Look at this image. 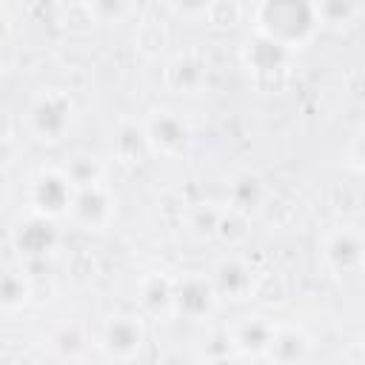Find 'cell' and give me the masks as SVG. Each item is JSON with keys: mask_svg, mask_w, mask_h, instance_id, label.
Here are the masks:
<instances>
[{"mask_svg": "<svg viewBox=\"0 0 365 365\" xmlns=\"http://www.w3.org/2000/svg\"><path fill=\"white\" fill-rule=\"evenodd\" d=\"M257 37H265L285 51L302 48L319 29L317 0H259L254 11Z\"/></svg>", "mask_w": 365, "mask_h": 365, "instance_id": "6da1fadb", "label": "cell"}, {"mask_svg": "<svg viewBox=\"0 0 365 365\" xmlns=\"http://www.w3.org/2000/svg\"><path fill=\"white\" fill-rule=\"evenodd\" d=\"M143 131H145L148 148L154 154H160V157H168V160L182 157L188 151V145H191V125L174 108H157V111H151L148 120H145V125H143Z\"/></svg>", "mask_w": 365, "mask_h": 365, "instance_id": "7a4b0ae2", "label": "cell"}, {"mask_svg": "<svg viewBox=\"0 0 365 365\" xmlns=\"http://www.w3.org/2000/svg\"><path fill=\"white\" fill-rule=\"evenodd\" d=\"M74 120V103L63 91H43L29 108V128L43 143H57L66 137Z\"/></svg>", "mask_w": 365, "mask_h": 365, "instance_id": "3957f363", "label": "cell"}, {"mask_svg": "<svg viewBox=\"0 0 365 365\" xmlns=\"http://www.w3.org/2000/svg\"><path fill=\"white\" fill-rule=\"evenodd\" d=\"M217 288L211 282V277L205 274H185L174 288H171V314H180L191 322L208 317L217 308Z\"/></svg>", "mask_w": 365, "mask_h": 365, "instance_id": "277c9868", "label": "cell"}, {"mask_svg": "<svg viewBox=\"0 0 365 365\" xmlns=\"http://www.w3.org/2000/svg\"><path fill=\"white\" fill-rule=\"evenodd\" d=\"M71 200H74V185H71V180L66 177L63 168L40 171L31 180V208H34V214H43L48 220L63 217V214H68Z\"/></svg>", "mask_w": 365, "mask_h": 365, "instance_id": "5b68a950", "label": "cell"}, {"mask_svg": "<svg viewBox=\"0 0 365 365\" xmlns=\"http://www.w3.org/2000/svg\"><path fill=\"white\" fill-rule=\"evenodd\" d=\"M145 342V328L134 314H114L103 322L100 348L108 359H134Z\"/></svg>", "mask_w": 365, "mask_h": 365, "instance_id": "8992f818", "label": "cell"}, {"mask_svg": "<svg viewBox=\"0 0 365 365\" xmlns=\"http://www.w3.org/2000/svg\"><path fill=\"white\" fill-rule=\"evenodd\" d=\"M365 245H362V231L356 225H342L336 231L328 234L325 245H322V257L325 265L334 274H356L362 268L365 259Z\"/></svg>", "mask_w": 365, "mask_h": 365, "instance_id": "52a82bcc", "label": "cell"}, {"mask_svg": "<svg viewBox=\"0 0 365 365\" xmlns=\"http://www.w3.org/2000/svg\"><path fill=\"white\" fill-rule=\"evenodd\" d=\"M111 194L103 182H94V185H83V188H74V200H71V220L86 228V231H100L108 225L111 220Z\"/></svg>", "mask_w": 365, "mask_h": 365, "instance_id": "ba28073f", "label": "cell"}, {"mask_svg": "<svg viewBox=\"0 0 365 365\" xmlns=\"http://www.w3.org/2000/svg\"><path fill=\"white\" fill-rule=\"evenodd\" d=\"M274 334V322L265 317H245L231 328V345L237 348L240 356H262Z\"/></svg>", "mask_w": 365, "mask_h": 365, "instance_id": "9c48e42d", "label": "cell"}, {"mask_svg": "<svg viewBox=\"0 0 365 365\" xmlns=\"http://www.w3.org/2000/svg\"><path fill=\"white\" fill-rule=\"evenodd\" d=\"M268 197V185L259 174L254 171H242L231 180V188H228V208L231 211H240L245 217H251Z\"/></svg>", "mask_w": 365, "mask_h": 365, "instance_id": "30bf717a", "label": "cell"}, {"mask_svg": "<svg viewBox=\"0 0 365 365\" xmlns=\"http://www.w3.org/2000/svg\"><path fill=\"white\" fill-rule=\"evenodd\" d=\"M14 242L17 248L26 254V257H46L54 245H57V231L51 225L48 217L43 214H34L29 222H23L14 234Z\"/></svg>", "mask_w": 365, "mask_h": 365, "instance_id": "8fae6325", "label": "cell"}, {"mask_svg": "<svg viewBox=\"0 0 365 365\" xmlns=\"http://www.w3.org/2000/svg\"><path fill=\"white\" fill-rule=\"evenodd\" d=\"M211 282H214V288H217L220 297L225 294V297H231V299H242V297L254 288V274H251V268H248L242 259L231 257V259H222V262L214 268Z\"/></svg>", "mask_w": 365, "mask_h": 365, "instance_id": "7c38bea8", "label": "cell"}, {"mask_svg": "<svg viewBox=\"0 0 365 365\" xmlns=\"http://www.w3.org/2000/svg\"><path fill=\"white\" fill-rule=\"evenodd\" d=\"M308 336L294 328V325H274V334H271V342L265 348V359H274V362H302L308 356Z\"/></svg>", "mask_w": 365, "mask_h": 365, "instance_id": "4fadbf2b", "label": "cell"}, {"mask_svg": "<svg viewBox=\"0 0 365 365\" xmlns=\"http://www.w3.org/2000/svg\"><path fill=\"white\" fill-rule=\"evenodd\" d=\"M165 80L174 91H185V94H197L205 83V60L194 51L180 54L171 60V66L165 68Z\"/></svg>", "mask_w": 365, "mask_h": 365, "instance_id": "5bb4252c", "label": "cell"}, {"mask_svg": "<svg viewBox=\"0 0 365 365\" xmlns=\"http://www.w3.org/2000/svg\"><path fill=\"white\" fill-rule=\"evenodd\" d=\"M171 282L160 274H148L143 282H140V305L145 314L151 317H163V314H171Z\"/></svg>", "mask_w": 365, "mask_h": 365, "instance_id": "9a60e30c", "label": "cell"}, {"mask_svg": "<svg viewBox=\"0 0 365 365\" xmlns=\"http://www.w3.org/2000/svg\"><path fill=\"white\" fill-rule=\"evenodd\" d=\"M285 54L288 51L282 46H277V43H271L265 37H257L254 46H248V51H245V63L259 74H271L285 63Z\"/></svg>", "mask_w": 365, "mask_h": 365, "instance_id": "2e32d148", "label": "cell"}, {"mask_svg": "<svg viewBox=\"0 0 365 365\" xmlns=\"http://www.w3.org/2000/svg\"><path fill=\"white\" fill-rule=\"evenodd\" d=\"M63 171H66V177L71 180V185H74V188L94 185V182H100V177H103L100 163H97L94 157H88V154H74Z\"/></svg>", "mask_w": 365, "mask_h": 365, "instance_id": "e0dca14e", "label": "cell"}, {"mask_svg": "<svg viewBox=\"0 0 365 365\" xmlns=\"http://www.w3.org/2000/svg\"><path fill=\"white\" fill-rule=\"evenodd\" d=\"M319 9V23H351L359 14V0H317Z\"/></svg>", "mask_w": 365, "mask_h": 365, "instance_id": "ac0fdd59", "label": "cell"}, {"mask_svg": "<svg viewBox=\"0 0 365 365\" xmlns=\"http://www.w3.org/2000/svg\"><path fill=\"white\" fill-rule=\"evenodd\" d=\"M29 299V285L20 274L3 271L0 274V305L3 308H20Z\"/></svg>", "mask_w": 365, "mask_h": 365, "instance_id": "d6986e66", "label": "cell"}, {"mask_svg": "<svg viewBox=\"0 0 365 365\" xmlns=\"http://www.w3.org/2000/svg\"><path fill=\"white\" fill-rule=\"evenodd\" d=\"M148 148L145 143V131L137 128V125H123L120 134H117V154L125 160V163H137V157Z\"/></svg>", "mask_w": 365, "mask_h": 365, "instance_id": "ffe728a7", "label": "cell"}, {"mask_svg": "<svg viewBox=\"0 0 365 365\" xmlns=\"http://www.w3.org/2000/svg\"><path fill=\"white\" fill-rule=\"evenodd\" d=\"M134 43H137V48H140L145 57H154V54H160L163 46H165V31H163L157 23H143L140 31H137V37H134Z\"/></svg>", "mask_w": 365, "mask_h": 365, "instance_id": "44dd1931", "label": "cell"}, {"mask_svg": "<svg viewBox=\"0 0 365 365\" xmlns=\"http://www.w3.org/2000/svg\"><path fill=\"white\" fill-rule=\"evenodd\" d=\"M51 345L60 351V356H77L80 348L86 345V336H83V331H80L77 325H66V328H60V331L54 334Z\"/></svg>", "mask_w": 365, "mask_h": 365, "instance_id": "7402d4cb", "label": "cell"}, {"mask_svg": "<svg viewBox=\"0 0 365 365\" xmlns=\"http://www.w3.org/2000/svg\"><path fill=\"white\" fill-rule=\"evenodd\" d=\"M128 11V0H91V14L100 23H117Z\"/></svg>", "mask_w": 365, "mask_h": 365, "instance_id": "603a6c76", "label": "cell"}, {"mask_svg": "<svg viewBox=\"0 0 365 365\" xmlns=\"http://www.w3.org/2000/svg\"><path fill=\"white\" fill-rule=\"evenodd\" d=\"M214 3L217 0H168L171 11L177 17H185V20H202V17H208V11H211Z\"/></svg>", "mask_w": 365, "mask_h": 365, "instance_id": "cb8c5ba5", "label": "cell"}, {"mask_svg": "<svg viewBox=\"0 0 365 365\" xmlns=\"http://www.w3.org/2000/svg\"><path fill=\"white\" fill-rule=\"evenodd\" d=\"M128 3H131V0H128Z\"/></svg>", "mask_w": 365, "mask_h": 365, "instance_id": "d4e9b609", "label": "cell"}]
</instances>
